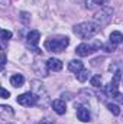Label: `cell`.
Segmentation results:
<instances>
[{"mask_svg": "<svg viewBox=\"0 0 123 124\" xmlns=\"http://www.w3.org/2000/svg\"><path fill=\"white\" fill-rule=\"evenodd\" d=\"M4 65H6V55L1 54V55H0V71H3Z\"/></svg>", "mask_w": 123, "mask_h": 124, "instance_id": "ffe728a7", "label": "cell"}, {"mask_svg": "<svg viewBox=\"0 0 123 124\" xmlns=\"http://www.w3.org/2000/svg\"><path fill=\"white\" fill-rule=\"evenodd\" d=\"M18 102L20 105H23V107H32V105H35L38 102V95L31 93V91L29 93H25V94H22V95L18 97Z\"/></svg>", "mask_w": 123, "mask_h": 124, "instance_id": "5b68a950", "label": "cell"}, {"mask_svg": "<svg viewBox=\"0 0 123 124\" xmlns=\"http://www.w3.org/2000/svg\"><path fill=\"white\" fill-rule=\"evenodd\" d=\"M28 16H29V15H28L26 12H23V13H22V16H20V17H22V20H23L25 23H28V19H29Z\"/></svg>", "mask_w": 123, "mask_h": 124, "instance_id": "44dd1931", "label": "cell"}, {"mask_svg": "<svg viewBox=\"0 0 123 124\" xmlns=\"http://www.w3.org/2000/svg\"><path fill=\"white\" fill-rule=\"evenodd\" d=\"M103 43L101 42H96L94 45H88V43H80L77 48H75V54L78 56H88L91 55L93 52H96L98 48H101Z\"/></svg>", "mask_w": 123, "mask_h": 124, "instance_id": "277c9868", "label": "cell"}, {"mask_svg": "<svg viewBox=\"0 0 123 124\" xmlns=\"http://www.w3.org/2000/svg\"><path fill=\"white\" fill-rule=\"evenodd\" d=\"M104 49H106V52H113V51H114V45H112V46L106 45V46H104Z\"/></svg>", "mask_w": 123, "mask_h": 124, "instance_id": "7402d4cb", "label": "cell"}, {"mask_svg": "<svg viewBox=\"0 0 123 124\" xmlns=\"http://www.w3.org/2000/svg\"><path fill=\"white\" fill-rule=\"evenodd\" d=\"M46 66H48V69H51L54 72H58V71L62 69V62L60 59H57V58H51L46 62Z\"/></svg>", "mask_w": 123, "mask_h": 124, "instance_id": "8fae6325", "label": "cell"}, {"mask_svg": "<svg viewBox=\"0 0 123 124\" xmlns=\"http://www.w3.org/2000/svg\"><path fill=\"white\" fill-rule=\"evenodd\" d=\"M39 39H41V35H39L38 31H31L28 33V36H26V43H28V46L31 48L33 52H36V54H41V51L38 49Z\"/></svg>", "mask_w": 123, "mask_h": 124, "instance_id": "8992f818", "label": "cell"}, {"mask_svg": "<svg viewBox=\"0 0 123 124\" xmlns=\"http://www.w3.org/2000/svg\"><path fill=\"white\" fill-rule=\"evenodd\" d=\"M106 0H86V7L87 9H96V7H100L101 4H104Z\"/></svg>", "mask_w": 123, "mask_h": 124, "instance_id": "9a60e30c", "label": "cell"}, {"mask_svg": "<svg viewBox=\"0 0 123 124\" xmlns=\"http://www.w3.org/2000/svg\"><path fill=\"white\" fill-rule=\"evenodd\" d=\"M9 97H10V93H9L6 88L0 87V98H9Z\"/></svg>", "mask_w": 123, "mask_h": 124, "instance_id": "d6986e66", "label": "cell"}, {"mask_svg": "<svg viewBox=\"0 0 123 124\" xmlns=\"http://www.w3.org/2000/svg\"><path fill=\"white\" fill-rule=\"evenodd\" d=\"M122 42H123V35L119 31H114L110 33V43L112 45L116 46V45H120Z\"/></svg>", "mask_w": 123, "mask_h": 124, "instance_id": "4fadbf2b", "label": "cell"}, {"mask_svg": "<svg viewBox=\"0 0 123 124\" xmlns=\"http://www.w3.org/2000/svg\"><path fill=\"white\" fill-rule=\"evenodd\" d=\"M119 82H116V81H110L107 85H106V88H104V91L106 94L109 95V97H112V98H116L117 101H122V94L119 93V85H117Z\"/></svg>", "mask_w": 123, "mask_h": 124, "instance_id": "52a82bcc", "label": "cell"}, {"mask_svg": "<svg viewBox=\"0 0 123 124\" xmlns=\"http://www.w3.org/2000/svg\"><path fill=\"white\" fill-rule=\"evenodd\" d=\"M77 117H78V120H81L83 123L90 121V113H88V110H87L86 107H83V105H78V107H77Z\"/></svg>", "mask_w": 123, "mask_h": 124, "instance_id": "9c48e42d", "label": "cell"}, {"mask_svg": "<svg viewBox=\"0 0 123 124\" xmlns=\"http://www.w3.org/2000/svg\"><path fill=\"white\" fill-rule=\"evenodd\" d=\"M15 116V111L10 105H0V118L3 120H9Z\"/></svg>", "mask_w": 123, "mask_h": 124, "instance_id": "30bf717a", "label": "cell"}, {"mask_svg": "<svg viewBox=\"0 0 123 124\" xmlns=\"http://www.w3.org/2000/svg\"><path fill=\"white\" fill-rule=\"evenodd\" d=\"M91 85L93 87H96V88H98V87H101V77L100 75H94L91 77Z\"/></svg>", "mask_w": 123, "mask_h": 124, "instance_id": "ac0fdd59", "label": "cell"}, {"mask_svg": "<svg viewBox=\"0 0 123 124\" xmlns=\"http://www.w3.org/2000/svg\"><path fill=\"white\" fill-rule=\"evenodd\" d=\"M52 108H54V111L57 113V114H65V111H67V105H65V101L64 100H54L52 101Z\"/></svg>", "mask_w": 123, "mask_h": 124, "instance_id": "ba28073f", "label": "cell"}, {"mask_svg": "<svg viewBox=\"0 0 123 124\" xmlns=\"http://www.w3.org/2000/svg\"><path fill=\"white\" fill-rule=\"evenodd\" d=\"M75 77H77V79H78L80 82H84V81H87V79H88V71L83 68L81 71L75 72Z\"/></svg>", "mask_w": 123, "mask_h": 124, "instance_id": "2e32d148", "label": "cell"}, {"mask_svg": "<svg viewBox=\"0 0 123 124\" xmlns=\"http://www.w3.org/2000/svg\"><path fill=\"white\" fill-rule=\"evenodd\" d=\"M70 45V39L67 36H60V38H51L48 40H45L44 46L46 51L49 52H62L67 46Z\"/></svg>", "mask_w": 123, "mask_h": 124, "instance_id": "7a4b0ae2", "label": "cell"}, {"mask_svg": "<svg viewBox=\"0 0 123 124\" xmlns=\"http://www.w3.org/2000/svg\"><path fill=\"white\" fill-rule=\"evenodd\" d=\"M107 108H109V111L112 113V114H114V116H119L120 114V108H119V105L117 104H107Z\"/></svg>", "mask_w": 123, "mask_h": 124, "instance_id": "e0dca14e", "label": "cell"}, {"mask_svg": "<svg viewBox=\"0 0 123 124\" xmlns=\"http://www.w3.org/2000/svg\"><path fill=\"white\" fill-rule=\"evenodd\" d=\"M83 68H84V63L81 61H78V59H72V61H70V63H68V69L71 72H78Z\"/></svg>", "mask_w": 123, "mask_h": 124, "instance_id": "5bb4252c", "label": "cell"}, {"mask_svg": "<svg viewBox=\"0 0 123 124\" xmlns=\"http://www.w3.org/2000/svg\"><path fill=\"white\" fill-rule=\"evenodd\" d=\"M112 17H113V9L112 7H109V6H103L96 15H94V23H97L98 26H101V25H107L110 20H112Z\"/></svg>", "mask_w": 123, "mask_h": 124, "instance_id": "3957f363", "label": "cell"}, {"mask_svg": "<svg viewBox=\"0 0 123 124\" xmlns=\"http://www.w3.org/2000/svg\"><path fill=\"white\" fill-rule=\"evenodd\" d=\"M10 84H12L15 88H19V87H22V85L25 84V77H23L22 74H15V75L10 77Z\"/></svg>", "mask_w": 123, "mask_h": 124, "instance_id": "7c38bea8", "label": "cell"}, {"mask_svg": "<svg viewBox=\"0 0 123 124\" xmlns=\"http://www.w3.org/2000/svg\"><path fill=\"white\" fill-rule=\"evenodd\" d=\"M72 32L81 39H91L93 36H96L100 32V26L94 22H83L75 25Z\"/></svg>", "mask_w": 123, "mask_h": 124, "instance_id": "6da1fadb", "label": "cell"}, {"mask_svg": "<svg viewBox=\"0 0 123 124\" xmlns=\"http://www.w3.org/2000/svg\"><path fill=\"white\" fill-rule=\"evenodd\" d=\"M41 124H52V121H41Z\"/></svg>", "mask_w": 123, "mask_h": 124, "instance_id": "603a6c76", "label": "cell"}]
</instances>
